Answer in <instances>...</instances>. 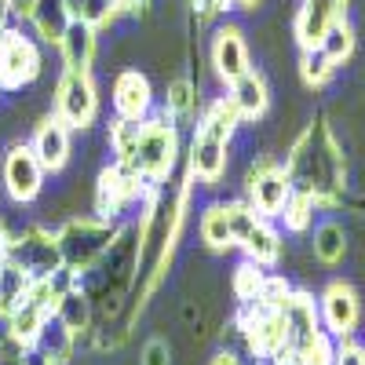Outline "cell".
<instances>
[{
	"label": "cell",
	"mask_w": 365,
	"mask_h": 365,
	"mask_svg": "<svg viewBox=\"0 0 365 365\" xmlns=\"http://www.w3.org/2000/svg\"><path fill=\"white\" fill-rule=\"evenodd\" d=\"M190 197H194V182L179 168V175H172L165 187H158L139 208V216H135L139 270H135V285L128 292L125 322H120L125 332H132V325L146 311V303L158 296V289L168 278L172 259H175L179 241H182V227H187V216H190Z\"/></svg>",
	"instance_id": "cell-1"
},
{
	"label": "cell",
	"mask_w": 365,
	"mask_h": 365,
	"mask_svg": "<svg viewBox=\"0 0 365 365\" xmlns=\"http://www.w3.org/2000/svg\"><path fill=\"white\" fill-rule=\"evenodd\" d=\"M282 165H285L292 190L314 197L322 212L344 205V197H347V154H344V143L336 139L325 113L311 117L299 128V135L285 150Z\"/></svg>",
	"instance_id": "cell-2"
},
{
	"label": "cell",
	"mask_w": 365,
	"mask_h": 365,
	"mask_svg": "<svg viewBox=\"0 0 365 365\" xmlns=\"http://www.w3.org/2000/svg\"><path fill=\"white\" fill-rule=\"evenodd\" d=\"M241 128L237 113L223 96L208 99L190 125V139L182 143V172L201 190H220L230 172V146Z\"/></svg>",
	"instance_id": "cell-3"
},
{
	"label": "cell",
	"mask_w": 365,
	"mask_h": 365,
	"mask_svg": "<svg viewBox=\"0 0 365 365\" xmlns=\"http://www.w3.org/2000/svg\"><path fill=\"white\" fill-rule=\"evenodd\" d=\"M120 165L132 168L150 187H165L182 165V128H175L161 113H150L146 120H139L135 143Z\"/></svg>",
	"instance_id": "cell-4"
},
{
	"label": "cell",
	"mask_w": 365,
	"mask_h": 365,
	"mask_svg": "<svg viewBox=\"0 0 365 365\" xmlns=\"http://www.w3.org/2000/svg\"><path fill=\"white\" fill-rule=\"evenodd\" d=\"M117 227L113 220H103V216H70L55 227V241H58V256H63V267L77 278L91 274L99 267V259L106 256V249L113 245L117 237Z\"/></svg>",
	"instance_id": "cell-5"
},
{
	"label": "cell",
	"mask_w": 365,
	"mask_h": 365,
	"mask_svg": "<svg viewBox=\"0 0 365 365\" xmlns=\"http://www.w3.org/2000/svg\"><path fill=\"white\" fill-rule=\"evenodd\" d=\"M51 113L66 120L73 132H91L99 125L103 113V96L91 70H63L51 91Z\"/></svg>",
	"instance_id": "cell-6"
},
{
	"label": "cell",
	"mask_w": 365,
	"mask_h": 365,
	"mask_svg": "<svg viewBox=\"0 0 365 365\" xmlns=\"http://www.w3.org/2000/svg\"><path fill=\"white\" fill-rule=\"evenodd\" d=\"M154 190L158 187L143 182L132 168L110 161L96 175V190H91V216H103V220L120 223L132 208H143V201L154 194Z\"/></svg>",
	"instance_id": "cell-7"
},
{
	"label": "cell",
	"mask_w": 365,
	"mask_h": 365,
	"mask_svg": "<svg viewBox=\"0 0 365 365\" xmlns=\"http://www.w3.org/2000/svg\"><path fill=\"white\" fill-rule=\"evenodd\" d=\"M44 70V51H41V41L29 34V29L8 22L0 29V91H15L29 88Z\"/></svg>",
	"instance_id": "cell-8"
},
{
	"label": "cell",
	"mask_w": 365,
	"mask_h": 365,
	"mask_svg": "<svg viewBox=\"0 0 365 365\" xmlns=\"http://www.w3.org/2000/svg\"><path fill=\"white\" fill-rule=\"evenodd\" d=\"M289 194H292V182L285 175L282 158L259 154L256 161H249L245 175H241V201L252 205L263 220H278V212H282Z\"/></svg>",
	"instance_id": "cell-9"
},
{
	"label": "cell",
	"mask_w": 365,
	"mask_h": 365,
	"mask_svg": "<svg viewBox=\"0 0 365 365\" xmlns=\"http://www.w3.org/2000/svg\"><path fill=\"white\" fill-rule=\"evenodd\" d=\"M318 318H322L325 336H332V340H354L361 332V322H365L361 292L351 282H344V278H332L318 292Z\"/></svg>",
	"instance_id": "cell-10"
},
{
	"label": "cell",
	"mask_w": 365,
	"mask_h": 365,
	"mask_svg": "<svg viewBox=\"0 0 365 365\" xmlns=\"http://www.w3.org/2000/svg\"><path fill=\"white\" fill-rule=\"evenodd\" d=\"M0 182H4V194L11 205H34L44 194L48 172L37 161V154L29 150V143H11L4 150V161H0Z\"/></svg>",
	"instance_id": "cell-11"
},
{
	"label": "cell",
	"mask_w": 365,
	"mask_h": 365,
	"mask_svg": "<svg viewBox=\"0 0 365 365\" xmlns=\"http://www.w3.org/2000/svg\"><path fill=\"white\" fill-rule=\"evenodd\" d=\"M208 66L216 73V81L227 88L234 84L241 73L252 70V51L245 41V29L234 26V22H220L212 29V41H208Z\"/></svg>",
	"instance_id": "cell-12"
},
{
	"label": "cell",
	"mask_w": 365,
	"mask_h": 365,
	"mask_svg": "<svg viewBox=\"0 0 365 365\" xmlns=\"http://www.w3.org/2000/svg\"><path fill=\"white\" fill-rule=\"evenodd\" d=\"M351 0H299V8L292 15V41L299 51H311L322 44V37L329 34L340 19H347Z\"/></svg>",
	"instance_id": "cell-13"
},
{
	"label": "cell",
	"mask_w": 365,
	"mask_h": 365,
	"mask_svg": "<svg viewBox=\"0 0 365 365\" xmlns=\"http://www.w3.org/2000/svg\"><path fill=\"white\" fill-rule=\"evenodd\" d=\"M110 106H113V117H120V120H146L158 106L150 77L135 66L120 70L110 84Z\"/></svg>",
	"instance_id": "cell-14"
},
{
	"label": "cell",
	"mask_w": 365,
	"mask_h": 365,
	"mask_svg": "<svg viewBox=\"0 0 365 365\" xmlns=\"http://www.w3.org/2000/svg\"><path fill=\"white\" fill-rule=\"evenodd\" d=\"M73 128L66 120H58L55 113H44L37 125H34V135H29V150L37 154V161L44 165L48 175H58L70 158H73Z\"/></svg>",
	"instance_id": "cell-15"
},
{
	"label": "cell",
	"mask_w": 365,
	"mask_h": 365,
	"mask_svg": "<svg viewBox=\"0 0 365 365\" xmlns=\"http://www.w3.org/2000/svg\"><path fill=\"white\" fill-rule=\"evenodd\" d=\"M282 318H285V351L282 354H296L299 347H307L314 336H322V318H318V296L307 292V289H292L285 307H282Z\"/></svg>",
	"instance_id": "cell-16"
},
{
	"label": "cell",
	"mask_w": 365,
	"mask_h": 365,
	"mask_svg": "<svg viewBox=\"0 0 365 365\" xmlns=\"http://www.w3.org/2000/svg\"><path fill=\"white\" fill-rule=\"evenodd\" d=\"M230 110L237 113L241 125H259V120L270 113V84L267 77L252 66L249 73H241L234 84H227V96Z\"/></svg>",
	"instance_id": "cell-17"
},
{
	"label": "cell",
	"mask_w": 365,
	"mask_h": 365,
	"mask_svg": "<svg viewBox=\"0 0 365 365\" xmlns=\"http://www.w3.org/2000/svg\"><path fill=\"white\" fill-rule=\"evenodd\" d=\"M237 252H241V259H249V263H256L263 270H274V267H282V259H285V234H282V227L274 220L259 216L249 227V234L241 237Z\"/></svg>",
	"instance_id": "cell-18"
},
{
	"label": "cell",
	"mask_w": 365,
	"mask_h": 365,
	"mask_svg": "<svg viewBox=\"0 0 365 365\" xmlns=\"http://www.w3.org/2000/svg\"><path fill=\"white\" fill-rule=\"evenodd\" d=\"M205 99H201V84L190 73H179L165 84V96H161V117H168L175 128H190L197 113H201Z\"/></svg>",
	"instance_id": "cell-19"
},
{
	"label": "cell",
	"mask_w": 365,
	"mask_h": 365,
	"mask_svg": "<svg viewBox=\"0 0 365 365\" xmlns=\"http://www.w3.org/2000/svg\"><path fill=\"white\" fill-rule=\"evenodd\" d=\"M51 318L63 325L66 332L77 336V347L81 344H91V329H96V307H91V296L84 292V285H70L63 296L55 299V311Z\"/></svg>",
	"instance_id": "cell-20"
},
{
	"label": "cell",
	"mask_w": 365,
	"mask_h": 365,
	"mask_svg": "<svg viewBox=\"0 0 365 365\" xmlns=\"http://www.w3.org/2000/svg\"><path fill=\"white\" fill-rule=\"evenodd\" d=\"M55 51L63 58V70H91V63H96V55H99V29L73 19L66 26L63 41L55 44Z\"/></svg>",
	"instance_id": "cell-21"
},
{
	"label": "cell",
	"mask_w": 365,
	"mask_h": 365,
	"mask_svg": "<svg viewBox=\"0 0 365 365\" xmlns=\"http://www.w3.org/2000/svg\"><path fill=\"white\" fill-rule=\"evenodd\" d=\"M70 22H73V11L66 8V0H37L34 11L26 15L29 34H34L41 44H48V48H55L58 41H63Z\"/></svg>",
	"instance_id": "cell-22"
},
{
	"label": "cell",
	"mask_w": 365,
	"mask_h": 365,
	"mask_svg": "<svg viewBox=\"0 0 365 365\" xmlns=\"http://www.w3.org/2000/svg\"><path fill=\"white\" fill-rule=\"evenodd\" d=\"M307 237H311V256L322 267H340L351 252V234L340 220H318Z\"/></svg>",
	"instance_id": "cell-23"
},
{
	"label": "cell",
	"mask_w": 365,
	"mask_h": 365,
	"mask_svg": "<svg viewBox=\"0 0 365 365\" xmlns=\"http://www.w3.org/2000/svg\"><path fill=\"white\" fill-rule=\"evenodd\" d=\"M197 237L208 252L227 256L234 252V234H230V220H227V201H208L201 208V220H197Z\"/></svg>",
	"instance_id": "cell-24"
},
{
	"label": "cell",
	"mask_w": 365,
	"mask_h": 365,
	"mask_svg": "<svg viewBox=\"0 0 365 365\" xmlns=\"http://www.w3.org/2000/svg\"><path fill=\"white\" fill-rule=\"evenodd\" d=\"M318 201L314 197H307V194H299V190H292L289 197H285V205H282V212H278V223L282 227V234H296V237H307L311 234V227L318 223Z\"/></svg>",
	"instance_id": "cell-25"
},
{
	"label": "cell",
	"mask_w": 365,
	"mask_h": 365,
	"mask_svg": "<svg viewBox=\"0 0 365 365\" xmlns=\"http://www.w3.org/2000/svg\"><path fill=\"white\" fill-rule=\"evenodd\" d=\"M354 48H358V29L351 26V19H340V22H336V26H332L329 34L322 37V44H318V51H322V55H325L336 70H344V66L351 63Z\"/></svg>",
	"instance_id": "cell-26"
},
{
	"label": "cell",
	"mask_w": 365,
	"mask_h": 365,
	"mask_svg": "<svg viewBox=\"0 0 365 365\" xmlns=\"http://www.w3.org/2000/svg\"><path fill=\"white\" fill-rule=\"evenodd\" d=\"M267 274H270V270H263V267H256V263H249V259H241V263L234 267V274H230V292H234V299H237V307H249V303L259 299V292H263V285H267Z\"/></svg>",
	"instance_id": "cell-27"
},
{
	"label": "cell",
	"mask_w": 365,
	"mask_h": 365,
	"mask_svg": "<svg viewBox=\"0 0 365 365\" xmlns=\"http://www.w3.org/2000/svg\"><path fill=\"white\" fill-rule=\"evenodd\" d=\"M37 347H44V351L55 358V365H70V361L77 358V336H73V332H66L55 318L44 322L41 336H37Z\"/></svg>",
	"instance_id": "cell-28"
},
{
	"label": "cell",
	"mask_w": 365,
	"mask_h": 365,
	"mask_svg": "<svg viewBox=\"0 0 365 365\" xmlns=\"http://www.w3.org/2000/svg\"><path fill=\"white\" fill-rule=\"evenodd\" d=\"M336 66L329 63V58L318 51V48H311V51H299V81L307 84L311 91H325L332 81H336Z\"/></svg>",
	"instance_id": "cell-29"
},
{
	"label": "cell",
	"mask_w": 365,
	"mask_h": 365,
	"mask_svg": "<svg viewBox=\"0 0 365 365\" xmlns=\"http://www.w3.org/2000/svg\"><path fill=\"white\" fill-rule=\"evenodd\" d=\"M26 289H29V278H26V274H22L11 259L0 256V322L15 311V303L26 296Z\"/></svg>",
	"instance_id": "cell-30"
},
{
	"label": "cell",
	"mask_w": 365,
	"mask_h": 365,
	"mask_svg": "<svg viewBox=\"0 0 365 365\" xmlns=\"http://www.w3.org/2000/svg\"><path fill=\"white\" fill-rule=\"evenodd\" d=\"M128 11H125V0H84V8H81V22H88V26H96L99 34L103 29H110L117 19H125Z\"/></svg>",
	"instance_id": "cell-31"
},
{
	"label": "cell",
	"mask_w": 365,
	"mask_h": 365,
	"mask_svg": "<svg viewBox=\"0 0 365 365\" xmlns=\"http://www.w3.org/2000/svg\"><path fill=\"white\" fill-rule=\"evenodd\" d=\"M135 132H139V120H120V117H113L110 125H106V146H110V161H125L128 158V150H132V143H135Z\"/></svg>",
	"instance_id": "cell-32"
},
{
	"label": "cell",
	"mask_w": 365,
	"mask_h": 365,
	"mask_svg": "<svg viewBox=\"0 0 365 365\" xmlns=\"http://www.w3.org/2000/svg\"><path fill=\"white\" fill-rule=\"evenodd\" d=\"M190 8V19L197 26H208L212 19H220L223 11H230V0H187Z\"/></svg>",
	"instance_id": "cell-33"
},
{
	"label": "cell",
	"mask_w": 365,
	"mask_h": 365,
	"mask_svg": "<svg viewBox=\"0 0 365 365\" xmlns=\"http://www.w3.org/2000/svg\"><path fill=\"white\" fill-rule=\"evenodd\" d=\"M139 365H172V347H168V340H161V336H150V340L143 344Z\"/></svg>",
	"instance_id": "cell-34"
},
{
	"label": "cell",
	"mask_w": 365,
	"mask_h": 365,
	"mask_svg": "<svg viewBox=\"0 0 365 365\" xmlns=\"http://www.w3.org/2000/svg\"><path fill=\"white\" fill-rule=\"evenodd\" d=\"M332 365H365V344L354 336V340H336V358Z\"/></svg>",
	"instance_id": "cell-35"
},
{
	"label": "cell",
	"mask_w": 365,
	"mask_h": 365,
	"mask_svg": "<svg viewBox=\"0 0 365 365\" xmlns=\"http://www.w3.org/2000/svg\"><path fill=\"white\" fill-rule=\"evenodd\" d=\"M22 365H55V358L44 351V347H37V344H29L26 351H22Z\"/></svg>",
	"instance_id": "cell-36"
},
{
	"label": "cell",
	"mask_w": 365,
	"mask_h": 365,
	"mask_svg": "<svg viewBox=\"0 0 365 365\" xmlns=\"http://www.w3.org/2000/svg\"><path fill=\"white\" fill-rule=\"evenodd\" d=\"M34 4H37V0H8V11H11V19L26 22V15L34 11Z\"/></svg>",
	"instance_id": "cell-37"
},
{
	"label": "cell",
	"mask_w": 365,
	"mask_h": 365,
	"mask_svg": "<svg viewBox=\"0 0 365 365\" xmlns=\"http://www.w3.org/2000/svg\"><path fill=\"white\" fill-rule=\"evenodd\" d=\"M208 365H245V358H241L237 351H227V347H223V351L212 354V361H208Z\"/></svg>",
	"instance_id": "cell-38"
},
{
	"label": "cell",
	"mask_w": 365,
	"mask_h": 365,
	"mask_svg": "<svg viewBox=\"0 0 365 365\" xmlns=\"http://www.w3.org/2000/svg\"><path fill=\"white\" fill-rule=\"evenodd\" d=\"M150 4H154V0H125V11L128 15H146Z\"/></svg>",
	"instance_id": "cell-39"
},
{
	"label": "cell",
	"mask_w": 365,
	"mask_h": 365,
	"mask_svg": "<svg viewBox=\"0 0 365 365\" xmlns=\"http://www.w3.org/2000/svg\"><path fill=\"white\" fill-rule=\"evenodd\" d=\"M263 0H230V8H241V11H256Z\"/></svg>",
	"instance_id": "cell-40"
},
{
	"label": "cell",
	"mask_w": 365,
	"mask_h": 365,
	"mask_svg": "<svg viewBox=\"0 0 365 365\" xmlns=\"http://www.w3.org/2000/svg\"><path fill=\"white\" fill-rule=\"evenodd\" d=\"M11 22V11H8V0H0V29Z\"/></svg>",
	"instance_id": "cell-41"
},
{
	"label": "cell",
	"mask_w": 365,
	"mask_h": 365,
	"mask_svg": "<svg viewBox=\"0 0 365 365\" xmlns=\"http://www.w3.org/2000/svg\"><path fill=\"white\" fill-rule=\"evenodd\" d=\"M66 8H70V11H73V19H77V15H81V8H84V0H66Z\"/></svg>",
	"instance_id": "cell-42"
}]
</instances>
